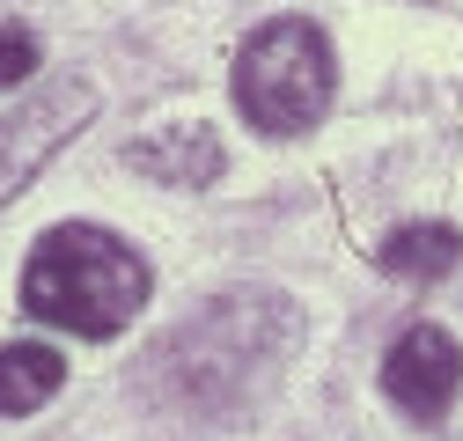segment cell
I'll use <instances>...</instances> for the list:
<instances>
[{
  "label": "cell",
  "mask_w": 463,
  "mask_h": 441,
  "mask_svg": "<svg viewBox=\"0 0 463 441\" xmlns=\"http://www.w3.org/2000/svg\"><path fill=\"white\" fill-rule=\"evenodd\" d=\"M140 302H147V258L96 220L44 229L23 265V309L74 339H118Z\"/></svg>",
  "instance_id": "obj_1"
},
{
  "label": "cell",
  "mask_w": 463,
  "mask_h": 441,
  "mask_svg": "<svg viewBox=\"0 0 463 441\" xmlns=\"http://www.w3.org/2000/svg\"><path fill=\"white\" fill-rule=\"evenodd\" d=\"M331 89H338V60L309 15H272L236 52V110L272 140L309 133L331 110Z\"/></svg>",
  "instance_id": "obj_2"
},
{
  "label": "cell",
  "mask_w": 463,
  "mask_h": 441,
  "mask_svg": "<svg viewBox=\"0 0 463 441\" xmlns=\"http://www.w3.org/2000/svg\"><path fill=\"white\" fill-rule=\"evenodd\" d=\"M89 118H96V89L89 81H52L30 103H15L8 118H0V199H15Z\"/></svg>",
  "instance_id": "obj_3"
},
{
  "label": "cell",
  "mask_w": 463,
  "mask_h": 441,
  "mask_svg": "<svg viewBox=\"0 0 463 441\" xmlns=\"http://www.w3.org/2000/svg\"><path fill=\"white\" fill-rule=\"evenodd\" d=\"M463 390V346L441 324H412L397 331V346L383 353V398L412 419H441Z\"/></svg>",
  "instance_id": "obj_4"
},
{
  "label": "cell",
  "mask_w": 463,
  "mask_h": 441,
  "mask_svg": "<svg viewBox=\"0 0 463 441\" xmlns=\"http://www.w3.org/2000/svg\"><path fill=\"white\" fill-rule=\"evenodd\" d=\"M126 162H133L140 177L169 184V192H206V184L228 170V155H221V140H213L206 126H169V133L126 147Z\"/></svg>",
  "instance_id": "obj_5"
},
{
  "label": "cell",
  "mask_w": 463,
  "mask_h": 441,
  "mask_svg": "<svg viewBox=\"0 0 463 441\" xmlns=\"http://www.w3.org/2000/svg\"><path fill=\"white\" fill-rule=\"evenodd\" d=\"M60 382H67L60 346H44V339L0 346V419H23L37 405H52V398H60Z\"/></svg>",
  "instance_id": "obj_6"
},
{
  "label": "cell",
  "mask_w": 463,
  "mask_h": 441,
  "mask_svg": "<svg viewBox=\"0 0 463 441\" xmlns=\"http://www.w3.org/2000/svg\"><path fill=\"white\" fill-rule=\"evenodd\" d=\"M456 258H463V236L449 220H404V229H390L383 250H375V265L390 280H449Z\"/></svg>",
  "instance_id": "obj_7"
},
{
  "label": "cell",
  "mask_w": 463,
  "mask_h": 441,
  "mask_svg": "<svg viewBox=\"0 0 463 441\" xmlns=\"http://www.w3.org/2000/svg\"><path fill=\"white\" fill-rule=\"evenodd\" d=\"M37 60H44V44L23 23H0V89H23L37 74Z\"/></svg>",
  "instance_id": "obj_8"
}]
</instances>
